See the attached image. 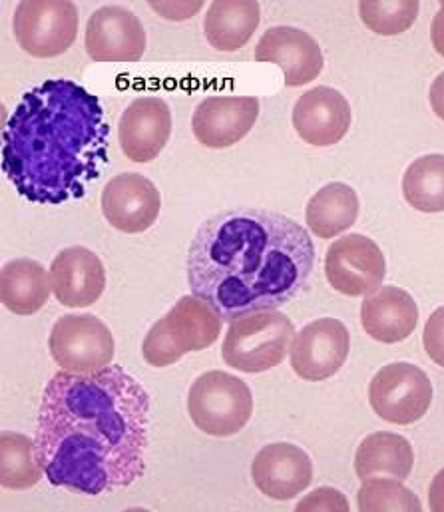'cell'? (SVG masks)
<instances>
[{"label":"cell","instance_id":"cell-17","mask_svg":"<svg viewBox=\"0 0 444 512\" xmlns=\"http://www.w3.org/2000/svg\"><path fill=\"white\" fill-rule=\"evenodd\" d=\"M293 126L309 146H335L351 128L349 100L329 86L311 88L293 106Z\"/></svg>","mask_w":444,"mask_h":512},{"label":"cell","instance_id":"cell-30","mask_svg":"<svg viewBox=\"0 0 444 512\" xmlns=\"http://www.w3.org/2000/svg\"><path fill=\"white\" fill-rule=\"evenodd\" d=\"M297 511H349V503L347 499L329 487L317 489L315 493H311L309 497H305V501H301L297 505Z\"/></svg>","mask_w":444,"mask_h":512},{"label":"cell","instance_id":"cell-16","mask_svg":"<svg viewBox=\"0 0 444 512\" xmlns=\"http://www.w3.org/2000/svg\"><path fill=\"white\" fill-rule=\"evenodd\" d=\"M257 118L259 100L255 96H210L198 104L192 130L200 144L222 150L243 140Z\"/></svg>","mask_w":444,"mask_h":512},{"label":"cell","instance_id":"cell-13","mask_svg":"<svg viewBox=\"0 0 444 512\" xmlns=\"http://www.w3.org/2000/svg\"><path fill=\"white\" fill-rule=\"evenodd\" d=\"M162 210L156 184L136 172L114 176L102 190V214L106 222L124 234L150 230Z\"/></svg>","mask_w":444,"mask_h":512},{"label":"cell","instance_id":"cell-33","mask_svg":"<svg viewBox=\"0 0 444 512\" xmlns=\"http://www.w3.org/2000/svg\"><path fill=\"white\" fill-rule=\"evenodd\" d=\"M429 100H431V106H433V112L444 120V72L439 74L431 86V92H429Z\"/></svg>","mask_w":444,"mask_h":512},{"label":"cell","instance_id":"cell-6","mask_svg":"<svg viewBox=\"0 0 444 512\" xmlns=\"http://www.w3.org/2000/svg\"><path fill=\"white\" fill-rule=\"evenodd\" d=\"M188 413L202 433L233 437L253 415V395L239 377L225 371H208L190 387Z\"/></svg>","mask_w":444,"mask_h":512},{"label":"cell","instance_id":"cell-19","mask_svg":"<svg viewBox=\"0 0 444 512\" xmlns=\"http://www.w3.org/2000/svg\"><path fill=\"white\" fill-rule=\"evenodd\" d=\"M52 293L64 307H90L106 289V269L92 250L72 246L62 250L50 265Z\"/></svg>","mask_w":444,"mask_h":512},{"label":"cell","instance_id":"cell-9","mask_svg":"<svg viewBox=\"0 0 444 512\" xmlns=\"http://www.w3.org/2000/svg\"><path fill=\"white\" fill-rule=\"evenodd\" d=\"M433 385L429 375L413 363L383 367L369 385V403L387 423L413 425L429 413Z\"/></svg>","mask_w":444,"mask_h":512},{"label":"cell","instance_id":"cell-2","mask_svg":"<svg viewBox=\"0 0 444 512\" xmlns=\"http://www.w3.org/2000/svg\"><path fill=\"white\" fill-rule=\"evenodd\" d=\"M315 246L303 226L269 210H227L206 220L188 252V283L223 321L277 309L309 283Z\"/></svg>","mask_w":444,"mask_h":512},{"label":"cell","instance_id":"cell-23","mask_svg":"<svg viewBox=\"0 0 444 512\" xmlns=\"http://www.w3.org/2000/svg\"><path fill=\"white\" fill-rule=\"evenodd\" d=\"M359 208L357 192L343 182H333L317 190L307 202L305 222L317 238L333 240L355 226Z\"/></svg>","mask_w":444,"mask_h":512},{"label":"cell","instance_id":"cell-21","mask_svg":"<svg viewBox=\"0 0 444 512\" xmlns=\"http://www.w3.org/2000/svg\"><path fill=\"white\" fill-rule=\"evenodd\" d=\"M52 279L42 263L20 257L8 261L0 271L2 305L16 315H34L50 299Z\"/></svg>","mask_w":444,"mask_h":512},{"label":"cell","instance_id":"cell-12","mask_svg":"<svg viewBox=\"0 0 444 512\" xmlns=\"http://www.w3.org/2000/svg\"><path fill=\"white\" fill-rule=\"evenodd\" d=\"M84 44L96 62H138L146 52V30L130 8L110 4L88 18Z\"/></svg>","mask_w":444,"mask_h":512},{"label":"cell","instance_id":"cell-34","mask_svg":"<svg viewBox=\"0 0 444 512\" xmlns=\"http://www.w3.org/2000/svg\"><path fill=\"white\" fill-rule=\"evenodd\" d=\"M431 40L435 50L444 56V2L439 8V12L433 18V26H431Z\"/></svg>","mask_w":444,"mask_h":512},{"label":"cell","instance_id":"cell-28","mask_svg":"<svg viewBox=\"0 0 444 512\" xmlns=\"http://www.w3.org/2000/svg\"><path fill=\"white\" fill-rule=\"evenodd\" d=\"M421 4L419 2H361L359 14L363 24L381 36H397L407 32L417 16Z\"/></svg>","mask_w":444,"mask_h":512},{"label":"cell","instance_id":"cell-31","mask_svg":"<svg viewBox=\"0 0 444 512\" xmlns=\"http://www.w3.org/2000/svg\"><path fill=\"white\" fill-rule=\"evenodd\" d=\"M156 12H162L168 20H186L188 16H192L194 12H198L200 8H202V4L200 2H196L194 6H190V4H156V2H152L150 4Z\"/></svg>","mask_w":444,"mask_h":512},{"label":"cell","instance_id":"cell-32","mask_svg":"<svg viewBox=\"0 0 444 512\" xmlns=\"http://www.w3.org/2000/svg\"><path fill=\"white\" fill-rule=\"evenodd\" d=\"M429 507L433 512H444V469L431 483Z\"/></svg>","mask_w":444,"mask_h":512},{"label":"cell","instance_id":"cell-5","mask_svg":"<svg viewBox=\"0 0 444 512\" xmlns=\"http://www.w3.org/2000/svg\"><path fill=\"white\" fill-rule=\"evenodd\" d=\"M295 337L291 319L277 309H257L229 321L222 345L227 367L241 373H265L283 363Z\"/></svg>","mask_w":444,"mask_h":512},{"label":"cell","instance_id":"cell-7","mask_svg":"<svg viewBox=\"0 0 444 512\" xmlns=\"http://www.w3.org/2000/svg\"><path fill=\"white\" fill-rule=\"evenodd\" d=\"M78 6L60 0H24L16 6L12 30L18 46L34 58L64 54L76 40Z\"/></svg>","mask_w":444,"mask_h":512},{"label":"cell","instance_id":"cell-14","mask_svg":"<svg viewBox=\"0 0 444 512\" xmlns=\"http://www.w3.org/2000/svg\"><path fill=\"white\" fill-rule=\"evenodd\" d=\"M172 110L158 96H142L130 102L118 124V140L124 156L136 164L156 160L172 136Z\"/></svg>","mask_w":444,"mask_h":512},{"label":"cell","instance_id":"cell-25","mask_svg":"<svg viewBox=\"0 0 444 512\" xmlns=\"http://www.w3.org/2000/svg\"><path fill=\"white\" fill-rule=\"evenodd\" d=\"M407 204L423 214L444 212V154L417 158L403 176Z\"/></svg>","mask_w":444,"mask_h":512},{"label":"cell","instance_id":"cell-3","mask_svg":"<svg viewBox=\"0 0 444 512\" xmlns=\"http://www.w3.org/2000/svg\"><path fill=\"white\" fill-rule=\"evenodd\" d=\"M110 126L100 100L72 80L28 90L2 134V170L32 204L84 198L108 164Z\"/></svg>","mask_w":444,"mask_h":512},{"label":"cell","instance_id":"cell-29","mask_svg":"<svg viewBox=\"0 0 444 512\" xmlns=\"http://www.w3.org/2000/svg\"><path fill=\"white\" fill-rule=\"evenodd\" d=\"M423 345L429 357L444 367V305L429 317L423 331Z\"/></svg>","mask_w":444,"mask_h":512},{"label":"cell","instance_id":"cell-15","mask_svg":"<svg viewBox=\"0 0 444 512\" xmlns=\"http://www.w3.org/2000/svg\"><path fill=\"white\" fill-rule=\"evenodd\" d=\"M255 60L277 64L289 88L313 82L325 66L317 40L293 26H273L265 30L255 46Z\"/></svg>","mask_w":444,"mask_h":512},{"label":"cell","instance_id":"cell-8","mask_svg":"<svg viewBox=\"0 0 444 512\" xmlns=\"http://www.w3.org/2000/svg\"><path fill=\"white\" fill-rule=\"evenodd\" d=\"M56 365L68 373H94L114 359V335L104 321L90 313L62 315L48 339Z\"/></svg>","mask_w":444,"mask_h":512},{"label":"cell","instance_id":"cell-20","mask_svg":"<svg viewBox=\"0 0 444 512\" xmlns=\"http://www.w3.org/2000/svg\"><path fill=\"white\" fill-rule=\"evenodd\" d=\"M361 323L371 339L393 345L413 335L419 323V307L409 291L387 285L363 301Z\"/></svg>","mask_w":444,"mask_h":512},{"label":"cell","instance_id":"cell-27","mask_svg":"<svg viewBox=\"0 0 444 512\" xmlns=\"http://www.w3.org/2000/svg\"><path fill=\"white\" fill-rule=\"evenodd\" d=\"M357 505L361 512H419L423 509L419 497L399 479L391 477L365 479L357 493Z\"/></svg>","mask_w":444,"mask_h":512},{"label":"cell","instance_id":"cell-10","mask_svg":"<svg viewBox=\"0 0 444 512\" xmlns=\"http://www.w3.org/2000/svg\"><path fill=\"white\" fill-rule=\"evenodd\" d=\"M387 261L381 248L367 236L349 234L333 242L325 256L329 285L349 297L371 295L381 289Z\"/></svg>","mask_w":444,"mask_h":512},{"label":"cell","instance_id":"cell-4","mask_svg":"<svg viewBox=\"0 0 444 512\" xmlns=\"http://www.w3.org/2000/svg\"><path fill=\"white\" fill-rule=\"evenodd\" d=\"M222 323V315L210 303L196 295H184L150 327L142 343V357L152 367H170L192 351L212 347L222 335Z\"/></svg>","mask_w":444,"mask_h":512},{"label":"cell","instance_id":"cell-1","mask_svg":"<svg viewBox=\"0 0 444 512\" xmlns=\"http://www.w3.org/2000/svg\"><path fill=\"white\" fill-rule=\"evenodd\" d=\"M150 395L124 367L56 373L42 391L36 459L46 481L98 497L146 473Z\"/></svg>","mask_w":444,"mask_h":512},{"label":"cell","instance_id":"cell-26","mask_svg":"<svg viewBox=\"0 0 444 512\" xmlns=\"http://www.w3.org/2000/svg\"><path fill=\"white\" fill-rule=\"evenodd\" d=\"M44 471L36 459V443L22 435L4 431L0 435V483L10 491H26L38 485Z\"/></svg>","mask_w":444,"mask_h":512},{"label":"cell","instance_id":"cell-11","mask_svg":"<svg viewBox=\"0 0 444 512\" xmlns=\"http://www.w3.org/2000/svg\"><path fill=\"white\" fill-rule=\"evenodd\" d=\"M351 335L347 327L333 317H323L305 325L289 351L291 369L303 381L331 379L347 361Z\"/></svg>","mask_w":444,"mask_h":512},{"label":"cell","instance_id":"cell-22","mask_svg":"<svg viewBox=\"0 0 444 512\" xmlns=\"http://www.w3.org/2000/svg\"><path fill=\"white\" fill-rule=\"evenodd\" d=\"M415 465L411 443L397 433H373L363 439L355 455V473L361 481L391 477L407 481Z\"/></svg>","mask_w":444,"mask_h":512},{"label":"cell","instance_id":"cell-24","mask_svg":"<svg viewBox=\"0 0 444 512\" xmlns=\"http://www.w3.org/2000/svg\"><path fill=\"white\" fill-rule=\"evenodd\" d=\"M261 20V8L249 0L212 2L204 18V34L208 42L222 52L243 48Z\"/></svg>","mask_w":444,"mask_h":512},{"label":"cell","instance_id":"cell-18","mask_svg":"<svg viewBox=\"0 0 444 512\" xmlns=\"http://www.w3.org/2000/svg\"><path fill=\"white\" fill-rule=\"evenodd\" d=\"M253 485L273 501L299 497L313 481V463L309 455L291 443H273L263 447L251 465Z\"/></svg>","mask_w":444,"mask_h":512}]
</instances>
